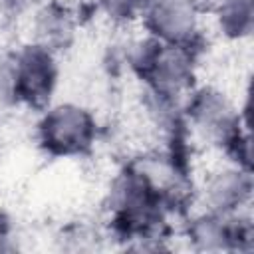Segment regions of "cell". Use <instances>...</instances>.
<instances>
[{"label": "cell", "instance_id": "cell-1", "mask_svg": "<svg viewBox=\"0 0 254 254\" xmlns=\"http://www.w3.org/2000/svg\"><path fill=\"white\" fill-rule=\"evenodd\" d=\"M246 109L212 83H196L183 97V117L190 143L222 151L224 145L248 127Z\"/></svg>", "mask_w": 254, "mask_h": 254}, {"label": "cell", "instance_id": "cell-2", "mask_svg": "<svg viewBox=\"0 0 254 254\" xmlns=\"http://www.w3.org/2000/svg\"><path fill=\"white\" fill-rule=\"evenodd\" d=\"M36 137L50 157L75 159L93 151L99 137V121L83 103L52 101L40 111Z\"/></svg>", "mask_w": 254, "mask_h": 254}, {"label": "cell", "instance_id": "cell-3", "mask_svg": "<svg viewBox=\"0 0 254 254\" xmlns=\"http://www.w3.org/2000/svg\"><path fill=\"white\" fill-rule=\"evenodd\" d=\"M181 234L196 252H250L254 248V222L250 210L220 214L190 208L181 224Z\"/></svg>", "mask_w": 254, "mask_h": 254}, {"label": "cell", "instance_id": "cell-4", "mask_svg": "<svg viewBox=\"0 0 254 254\" xmlns=\"http://www.w3.org/2000/svg\"><path fill=\"white\" fill-rule=\"evenodd\" d=\"M60 56L26 40L14 48V99L16 105L42 111L54 101L60 83Z\"/></svg>", "mask_w": 254, "mask_h": 254}, {"label": "cell", "instance_id": "cell-5", "mask_svg": "<svg viewBox=\"0 0 254 254\" xmlns=\"http://www.w3.org/2000/svg\"><path fill=\"white\" fill-rule=\"evenodd\" d=\"M252 171L222 161L210 167L198 185H194V202L200 208L220 214H236L250 210L252 204Z\"/></svg>", "mask_w": 254, "mask_h": 254}, {"label": "cell", "instance_id": "cell-6", "mask_svg": "<svg viewBox=\"0 0 254 254\" xmlns=\"http://www.w3.org/2000/svg\"><path fill=\"white\" fill-rule=\"evenodd\" d=\"M204 16L194 0H149L139 24L141 30L163 44L196 48Z\"/></svg>", "mask_w": 254, "mask_h": 254}, {"label": "cell", "instance_id": "cell-7", "mask_svg": "<svg viewBox=\"0 0 254 254\" xmlns=\"http://www.w3.org/2000/svg\"><path fill=\"white\" fill-rule=\"evenodd\" d=\"M198 56L194 46L161 44L141 77L145 87L183 99L198 81Z\"/></svg>", "mask_w": 254, "mask_h": 254}, {"label": "cell", "instance_id": "cell-8", "mask_svg": "<svg viewBox=\"0 0 254 254\" xmlns=\"http://www.w3.org/2000/svg\"><path fill=\"white\" fill-rule=\"evenodd\" d=\"M77 26H79V16L69 4L62 0H48L34 8L30 18L28 40L60 56L73 44Z\"/></svg>", "mask_w": 254, "mask_h": 254}, {"label": "cell", "instance_id": "cell-9", "mask_svg": "<svg viewBox=\"0 0 254 254\" xmlns=\"http://www.w3.org/2000/svg\"><path fill=\"white\" fill-rule=\"evenodd\" d=\"M208 14L224 40L244 42L252 36L254 0H214Z\"/></svg>", "mask_w": 254, "mask_h": 254}, {"label": "cell", "instance_id": "cell-10", "mask_svg": "<svg viewBox=\"0 0 254 254\" xmlns=\"http://www.w3.org/2000/svg\"><path fill=\"white\" fill-rule=\"evenodd\" d=\"M149 0H95L97 12L115 26H131L141 20Z\"/></svg>", "mask_w": 254, "mask_h": 254}, {"label": "cell", "instance_id": "cell-11", "mask_svg": "<svg viewBox=\"0 0 254 254\" xmlns=\"http://www.w3.org/2000/svg\"><path fill=\"white\" fill-rule=\"evenodd\" d=\"M0 101L16 103L14 99V50H0Z\"/></svg>", "mask_w": 254, "mask_h": 254}, {"label": "cell", "instance_id": "cell-12", "mask_svg": "<svg viewBox=\"0 0 254 254\" xmlns=\"http://www.w3.org/2000/svg\"><path fill=\"white\" fill-rule=\"evenodd\" d=\"M16 250V240L12 238V234L0 224V252H12Z\"/></svg>", "mask_w": 254, "mask_h": 254}]
</instances>
